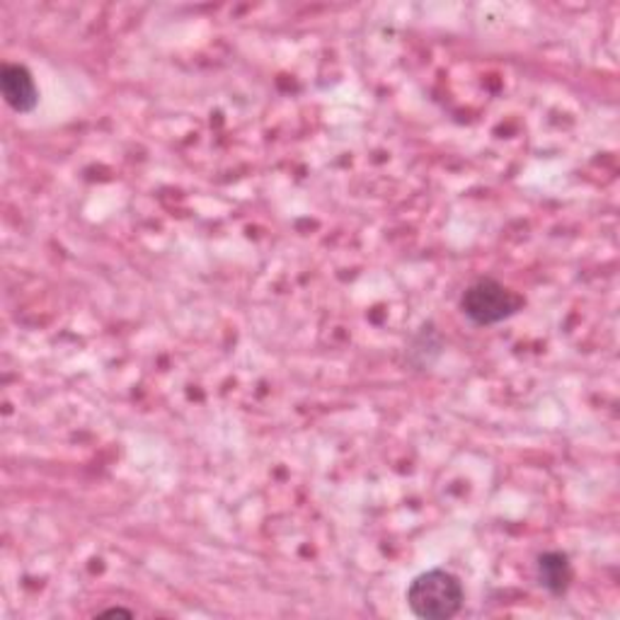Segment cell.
<instances>
[{
	"mask_svg": "<svg viewBox=\"0 0 620 620\" xmlns=\"http://www.w3.org/2000/svg\"><path fill=\"white\" fill-rule=\"evenodd\" d=\"M466 601L464 584L448 570H426L410 582L408 606L417 618L448 620L460 613Z\"/></svg>",
	"mask_w": 620,
	"mask_h": 620,
	"instance_id": "1",
	"label": "cell"
},
{
	"mask_svg": "<svg viewBox=\"0 0 620 620\" xmlns=\"http://www.w3.org/2000/svg\"><path fill=\"white\" fill-rule=\"evenodd\" d=\"M524 296L514 289L504 286L498 279H478L460 296V311L478 328H490L510 320L524 308Z\"/></svg>",
	"mask_w": 620,
	"mask_h": 620,
	"instance_id": "2",
	"label": "cell"
},
{
	"mask_svg": "<svg viewBox=\"0 0 620 620\" xmlns=\"http://www.w3.org/2000/svg\"><path fill=\"white\" fill-rule=\"evenodd\" d=\"M0 93H3L10 109H15L17 115H27V112L39 105L35 78L20 63H5L0 69Z\"/></svg>",
	"mask_w": 620,
	"mask_h": 620,
	"instance_id": "3",
	"label": "cell"
},
{
	"mask_svg": "<svg viewBox=\"0 0 620 620\" xmlns=\"http://www.w3.org/2000/svg\"><path fill=\"white\" fill-rule=\"evenodd\" d=\"M536 568H538V582L550 596H565L570 592L574 570L568 552L548 550L543 555H538Z\"/></svg>",
	"mask_w": 620,
	"mask_h": 620,
	"instance_id": "4",
	"label": "cell"
},
{
	"mask_svg": "<svg viewBox=\"0 0 620 620\" xmlns=\"http://www.w3.org/2000/svg\"><path fill=\"white\" fill-rule=\"evenodd\" d=\"M103 616H131V611H127V608H107Z\"/></svg>",
	"mask_w": 620,
	"mask_h": 620,
	"instance_id": "5",
	"label": "cell"
}]
</instances>
